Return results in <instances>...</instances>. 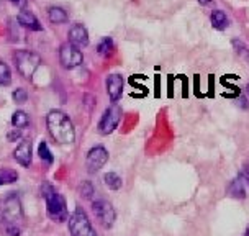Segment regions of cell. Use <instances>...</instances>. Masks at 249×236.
<instances>
[{
    "instance_id": "obj_1",
    "label": "cell",
    "mask_w": 249,
    "mask_h": 236,
    "mask_svg": "<svg viewBox=\"0 0 249 236\" xmlns=\"http://www.w3.org/2000/svg\"><path fill=\"white\" fill-rule=\"evenodd\" d=\"M48 130L53 140L59 145H72L75 141V128L68 115L61 110H51L46 117Z\"/></svg>"
},
{
    "instance_id": "obj_2",
    "label": "cell",
    "mask_w": 249,
    "mask_h": 236,
    "mask_svg": "<svg viewBox=\"0 0 249 236\" xmlns=\"http://www.w3.org/2000/svg\"><path fill=\"white\" fill-rule=\"evenodd\" d=\"M41 192L44 202H46V208L50 217L56 221H64L68 218V203H66V199L61 194H57L48 182L43 184Z\"/></svg>"
},
{
    "instance_id": "obj_3",
    "label": "cell",
    "mask_w": 249,
    "mask_h": 236,
    "mask_svg": "<svg viewBox=\"0 0 249 236\" xmlns=\"http://www.w3.org/2000/svg\"><path fill=\"white\" fill-rule=\"evenodd\" d=\"M13 59H15V66H17V69H18V73L23 75L25 79L33 77V74L36 73L39 64H41V57H39L36 53L28 51V50L17 51Z\"/></svg>"
},
{
    "instance_id": "obj_4",
    "label": "cell",
    "mask_w": 249,
    "mask_h": 236,
    "mask_svg": "<svg viewBox=\"0 0 249 236\" xmlns=\"http://www.w3.org/2000/svg\"><path fill=\"white\" fill-rule=\"evenodd\" d=\"M69 230L72 236H97L95 230L92 228V223L89 220L87 213L82 208H77L69 220Z\"/></svg>"
},
{
    "instance_id": "obj_5",
    "label": "cell",
    "mask_w": 249,
    "mask_h": 236,
    "mask_svg": "<svg viewBox=\"0 0 249 236\" xmlns=\"http://www.w3.org/2000/svg\"><path fill=\"white\" fill-rule=\"evenodd\" d=\"M59 61L64 69H75L84 61L81 48H77L72 43H64L59 48Z\"/></svg>"
},
{
    "instance_id": "obj_6",
    "label": "cell",
    "mask_w": 249,
    "mask_h": 236,
    "mask_svg": "<svg viewBox=\"0 0 249 236\" xmlns=\"http://www.w3.org/2000/svg\"><path fill=\"white\" fill-rule=\"evenodd\" d=\"M120 120H122V109L118 105H110L102 115L99 122V133L100 135H110L117 130Z\"/></svg>"
},
{
    "instance_id": "obj_7",
    "label": "cell",
    "mask_w": 249,
    "mask_h": 236,
    "mask_svg": "<svg viewBox=\"0 0 249 236\" xmlns=\"http://www.w3.org/2000/svg\"><path fill=\"white\" fill-rule=\"evenodd\" d=\"M92 210L104 228H112L115 223V217H117L115 215V208L112 203L107 202L104 199H99L92 203Z\"/></svg>"
},
{
    "instance_id": "obj_8",
    "label": "cell",
    "mask_w": 249,
    "mask_h": 236,
    "mask_svg": "<svg viewBox=\"0 0 249 236\" xmlns=\"http://www.w3.org/2000/svg\"><path fill=\"white\" fill-rule=\"evenodd\" d=\"M107 161H108V151H107L104 146H93V148L87 153L86 167L90 174H93V172L100 171V169L107 164Z\"/></svg>"
},
{
    "instance_id": "obj_9",
    "label": "cell",
    "mask_w": 249,
    "mask_h": 236,
    "mask_svg": "<svg viewBox=\"0 0 249 236\" xmlns=\"http://www.w3.org/2000/svg\"><path fill=\"white\" fill-rule=\"evenodd\" d=\"M123 86H124V81L120 74H110L108 77H107V92H108L110 100L117 102L122 99Z\"/></svg>"
},
{
    "instance_id": "obj_10",
    "label": "cell",
    "mask_w": 249,
    "mask_h": 236,
    "mask_svg": "<svg viewBox=\"0 0 249 236\" xmlns=\"http://www.w3.org/2000/svg\"><path fill=\"white\" fill-rule=\"evenodd\" d=\"M69 43L75 44L77 48H84L89 44V31L84 25H74L69 30Z\"/></svg>"
},
{
    "instance_id": "obj_11",
    "label": "cell",
    "mask_w": 249,
    "mask_h": 236,
    "mask_svg": "<svg viewBox=\"0 0 249 236\" xmlns=\"http://www.w3.org/2000/svg\"><path fill=\"white\" fill-rule=\"evenodd\" d=\"M13 158L15 161L23 167H28L31 164V145L28 141H21V143L17 146L15 151H13Z\"/></svg>"
},
{
    "instance_id": "obj_12",
    "label": "cell",
    "mask_w": 249,
    "mask_h": 236,
    "mask_svg": "<svg viewBox=\"0 0 249 236\" xmlns=\"http://www.w3.org/2000/svg\"><path fill=\"white\" fill-rule=\"evenodd\" d=\"M17 20H18V23L21 26H25V28H28V30H35V31L43 30V26L39 23V20L36 18V15H33V13L28 10H21L18 13V17H17Z\"/></svg>"
},
{
    "instance_id": "obj_13",
    "label": "cell",
    "mask_w": 249,
    "mask_h": 236,
    "mask_svg": "<svg viewBox=\"0 0 249 236\" xmlns=\"http://www.w3.org/2000/svg\"><path fill=\"white\" fill-rule=\"evenodd\" d=\"M210 20H212L213 28H216V30H225L230 23L228 17H226V13L223 10H213Z\"/></svg>"
},
{
    "instance_id": "obj_14",
    "label": "cell",
    "mask_w": 249,
    "mask_h": 236,
    "mask_svg": "<svg viewBox=\"0 0 249 236\" xmlns=\"http://www.w3.org/2000/svg\"><path fill=\"white\" fill-rule=\"evenodd\" d=\"M48 17H50L51 23H66L68 21V13H66L64 8L61 7H51L50 12H48Z\"/></svg>"
},
{
    "instance_id": "obj_15",
    "label": "cell",
    "mask_w": 249,
    "mask_h": 236,
    "mask_svg": "<svg viewBox=\"0 0 249 236\" xmlns=\"http://www.w3.org/2000/svg\"><path fill=\"white\" fill-rule=\"evenodd\" d=\"M12 125L15 128H18V130H23V128H26L30 125L28 115H26L23 110H17V112L13 113V117H12Z\"/></svg>"
},
{
    "instance_id": "obj_16",
    "label": "cell",
    "mask_w": 249,
    "mask_h": 236,
    "mask_svg": "<svg viewBox=\"0 0 249 236\" xmlns=\"http://www.w3.org/2000/svg\"><path fill=\"white\" fill-rule=\"evenodd\" d=\"M104 181H105L107 187L112 189V190H118L123 184L122 177H120L117 172H107V174L104 176Z\"/></svg>"
},
{
    "instance_id": "obj_17",
    "label": "cell",
    "mask_w": 249,
    "mask_h": 236,
    "mask_svg": "<svg viewBox=\"0 0 249 236\" xmlns=\"http://www.w3.org/2000/svg\"><path fill=\"white\" fill-rule=\"evenodd\" d=\"M113 50V39L112 38H104L102 41L97 44V53H99L100 56H108L110 53Z\"/></svg>"
},
{
    "instance_id": "obj_18",
    "label": "cell",
    "mask_w": 249,
    "mask_h": 236,
    "mask_svg": "<svg viewBox=\"0 0 249 236\" xmlns=\"http://www.w3.org/2000/svg\"><path fill=\"white\" fill-rule=\"evenodd\" d=\"M12 82V71L3 61H0V86H8Z\"/></svg>"
},
{
    "instance_id": "obj_19",
    "label": "cell",
    "mask_w": 249,
    "mask_h": 236,
    "mask_svg": "<svg viewBox=\"0 0 249 236\" xmlns=\"http://www.w3.org/2000/svg\"><path fill=\"white\" fill-rule=\"evenodd\" d=\"M230 194L233 195L234 199H244L246 192H244V187L241 185V181L234 179L233 182H231V184H230Z\"/></svg>"
},
{
    "instance_id": "obj_20",
    "label": "cell",
    "mask_w": 249,
    "mask_h": 236,
    "mask_svg": "<svg viewBox=\"0 0 249 236\" xmlns=\"http://www.w3.org/2000/svg\"><path fill=\"white\" fill-rule=\"evenodd\" d=\"M38 156L43 159L44 163H48V164L53 163V153L50 151V148H48V145L44 143V141L43 143H39V146H38Z\"/></svg>"
},
{
    "instance_id": "obj_21",
    "label": "cell",
    "mask_w": 249,
    "mask_h": 236,
    "mask_svg": "<svg viewBox=\"0 0 249 236\" xmlns=\"http://www.w3.org/2000/svg\"><path fill=\"white\" fill-rule=\"evenodd\" d=\"M0 177H2L3 184H13V182H17V179H18V174L13 169H2L0 171Z\"/></svg>"
},
{
    "instance_id": "obj_22",
    "label": "cell",
    "mask_w": 249,
    "mask_h": 236,
    "mask_svg": "<svg viewBox=\"0 0 249 236\" xmlns=\"http://www.w3.org/2000/svg\"><path fill=\"white\" fill-rule=\"evenodd\" d=\"M26 99H28V93H26L25 89H15V92H13V100H15L17 104H25Z\"/></svg>"
},
{
    "instance_id": "obj_23",
    "label": "cell",
    "mask_w": 249,
    "mask_h": 236,
    "mask_svg": "<svg viewBox=\"0 0 249 236\" xmlns=\"http://www.w3.org/2000/svg\"><path fill=\"white\" fill-rule=\"evenodd\" d=\"M81 195L84 199H90L92 195H93V187H92V184L90 182H82L81 184Z\"/></svg>"
},
{
    "instance_id": "obj_24",
    "label": "cell",
    "mask_w": 249,
    "mask_h": 236,
    "mask_svg": "<svg viewBox=\"0 0 249 236\" xmlns=\"http://www.w3.org/2000/svg\"><path fill=\"white\" fill-rule=\"evenodd\" d=\"M233 46L236 48V50L239 51V53H238L239 56H243V54H244V56H246V57H249V51H248V48L244 46V44H243V46H241V43H239L238 39H234V41H233Z\"/></svg>"
},
{
    "instance_id": "obj_25",
    "label": "cell",
    "mask_w": 249,
    "mask_h": 236,
    "mask_svg": "<svg viewBox=\"0 0 249 236\" xmlns=\"http://www.w3.org/2000/svg\"><path fill=\"white\" fill-rule=\"evenodd\" d=\"M8 141H15V140H20L21 138V131H15V133H10V135L7 136Z\"/></svg>"
},
{
    "instance_id": "obj_26",
    "label": "cell",
    "mask_w": 249,
    "mask_h": 236,
    "mask_svg": "<svg viewBox=\"0 0 249 236\" xmlns=\"http://www.w3.org/2000/svg\"><path fill=\"white\" fill-rule=\"evenodd\" d=\"M10 2L18 8H25V5H26V0H10Z\"/></svg>"
},
{
    "instance_id": "obj_27",
    "label": "cell",
    "mask_w": 249,
    "mask_h": 236,
    "mask_svg": "<svg viewBox=\"0 0 249 236\" xmlns=\"http://www.w3.org/2000/svg\"><path fill=\"white\" fill-rule=\"evenodd\" d=\"M243 177L248 181V184H249V164H246V166L243 167Z\"/></svg>"
},
{
    "instance_id": "obj_28",
    "label": "cell",
    "mask_w": 249,
    "mask_h": 236,
    "mask_svg": "<svg viewBox=\"0 0 249 236\" xmlns=\"http://www.w3.org/2000/svg\"><path fill=\"white\" fill-rule=\"evenodd\" d=\"M198 3H200V5H210L212 0H198Z\"/></svg>"
},
{
    "instance_id": "obj_29",
    "label": "cell",
    "mask_w": 249,
    "mask_h": 236,
    "mask_svg": "<svg viewBox=\"0 0 249 236\" xmlns=\"http://www.w3.org/2000/svg\"><path fill=\"white\" fill-rule=\"evenodd\" d=\"M3 184V181H2V177H0V185H2Z\"/></svg>"
},
{
    "instance_id": "obj_30",
    "label": "cell",
    "mask_w": 249,
    "mask_h": 236,
    "mask_svg": "<svg viewBox=\"0 0 249 236\" xmlns=\"http://www.w3.org/2000/svg\"><path fill=\"white\" fill-rule=\"evenodd\" d=\"M246 236H249V228H248V231H246Z\"/></svg>"
},
{
    "instance_id": "obj_31",
    "label": "cell",
    "mask_w": 249,
    "mask_h": 236,
    "mask_svg": "<svg viewBox=\"0 0 249 236\" xmlns=\"http://www.w3.org/2000/svg\"><path fill=\"white\" fill-rule=\"evenodd\" d=\"M248 92H249V84H248Z\"/></svg>"
}]
</instances>
